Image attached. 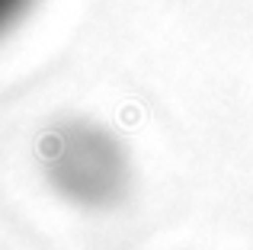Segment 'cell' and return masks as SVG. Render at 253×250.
<instances>
[{
  "label": "cell",
  "instance_id": "cell-1",
  "mask_svg": "<svg viewBox=\"0 0 253 250\" xmlns=\"http://www.w3.org/2000/svg\"><path fill=\"white\" fill-rule=\"evenodd\" d=\"M32 3H36V0H0V36L10 32L13 26L29 13Z\"/></svg>",
  "mask_w": 253,
  "mask_h": 250
}]
</instances>
